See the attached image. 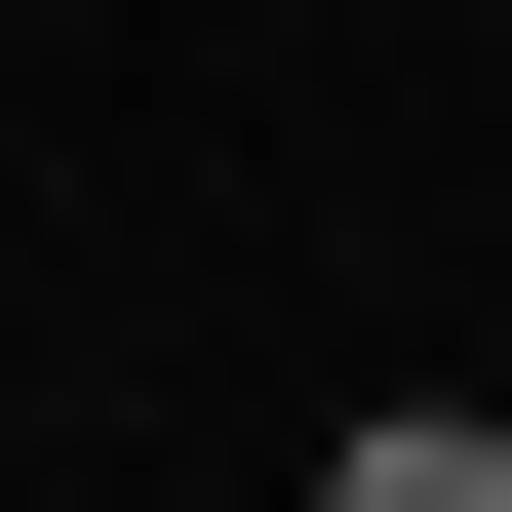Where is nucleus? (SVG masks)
Segmentation results:
<instances>
[{
  "label": "nucleus",
  "mask_w": 512,
  "mask_h": 512,
  "mask_svg": "<svg viewBox=\"0 0 512 512\" xmlns=\"http://www.w3.org/2000/svg\"><path fill=\"white\" fill-rule=\"evenodd\" d=\"M316 512H512V434H355V473H316Z\"/></svg>",
  "instance_id": "obj_1"
}]
</instances>
